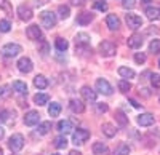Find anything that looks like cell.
<instances>
[{
  "label": "cell",
  "instance_id": "obj_30",
  "mask_svg": "<svg viewBox=\"0 0 160 155\" xmlns=\"http://www.w3.org/2000/svg\"><path fill=\"white\" fill-rule=\"evenodd\" d=\"M114 155H130V146L125 144V143H122V144L115 149Z\"/></svg>",
  "mask_w": 160,
  "mask_h": 155
},
{
  "label": "cell",
  "instance_id": "obj_20",
  "mask_svg": "<svg viewBox=\"0 0 160 155\" xmlns=\"http://www.w3.org/2000/svg\"><path fill=\"white\" fill-rule=\"evenodd\" d=\"M91 149H93V153L95 155H108V152H109L108 146L102 144V143H95Z\"/></svg>",
  "mask_w": 160,
  "mask_h": 155
},
{
  "label": "cell",
  "instance_id": "obj_2",
  "mask_svg": "<svg viewBox=\"0 0 160 155\" xmlns=\"http://www.w3.org/2000/svg\"><path fill=\"white\" fill-rule=\"evenodd\" d=\"M21 51H22V48L18 43H7V45L2 46V55L5 58H15L21 53Z\"/></svg>",
  "mask_w": 160,
  "mask_h": 155
},
{
  "label": "cell",
  "instance_id": "obj_48",
  "mask_svg": "<svg viewBox=\"0 0 160 155\" xmlns=\"http://www.w3.org/2000/svg\"><path fill=\"white\" fill-rule=\"evenodd\" d=\"M130 104H133V107H141V104L138 101H135V99H130Z\"/></svg>",
  "mask_w": 160,
  "mask_h": 155
},
{
  "label": "cell",
  "instance_id": "obj_44",
  "mask_svg": "<svg viewBox=\"0 0 160 155\" xmlns=\"http://www.w3.org/2000/svg\"><path fill=\"white\" fill-rule=\"evenodd\" d=\"M151 80H152V85H154V86H158V85H160V75H157V74H152Z\"/></svg>",
  "mask_w": 160,
  "mask_h": 155
},
{
  "label": "cell",
  "instance_id": "obj_6",
  "mask_svg": "<svg viewBox=\"0 0 160 155\" xmlns=\"http://www.w3.org/2000/svg\"><path fill=\"white\" fill-rule=\"evenodd\" d=\"M90 46V35L87 32H80L75 35V50H87Z\"/></svg>",
  "mask_w": 160,
  "mask_h": 155
},
{
  "label": "cell",
  "instance_id": "obj_10",
  "mask_svg": "<svg viewBox=\"0 0 160 155\" xmlns=\"http://www.w3.org/2000/svg\"><path fill=\"white\" fill-rule=\"evenodd\" d=\"M26 35H28L29 40H40L42 38V31H40V27L37 24H32L26 29Z\"/></svg>",
  "mask_w": 160,
  "mask_h": 155
},
{
  "label": "cell",
  "instance_id": "obj_21",
  "mask_svg": "<svg viewBox=\"0 0 160 155\" xmlns=\"http://www.w3.org/2000/svg\"><path fill=\"white\" fill-rule=\"evenodd\" d=\"M13 90L18 93V94H28V85L21 80H15L13 82Z\"/></svg>",
  "mask_w": 160,
  "mask_h": 155
},
{
  "label": "cell",
  "instance_id": "obj_28",
  "mask_svg": "<svg viewBox=\"0 0 160 155\" xmlns=\"http://www.w3.org/2000/svg\"><path fill=\"white\" fill-rule=\"evenodd\" d=\"M146 15H148L149 19H158L160 18V10L155 8V7H149V8H146Z\"/></svg>",
  "mask_w": 160,
  "mask_h": 155
},
{
  "label": "cell",
  "instance_id": "obj_45",
  "mask_svg": "<svg viewBox=\"0 0 160 155\" xmlns=\"http://www.w3.org/2000/svg\"><path fill=\"white\" fill-rule=\"evenodd\" d=\"M71 2V5H74V7H83L85 5V0H69Z\"/></svg>",
  "mask_w": 160,
  "mask_h": 155
},
{
  "label": "cell",
  "instance_id": "obj_18",
  "mask_svg": "<svg viewBox=\"0 0 160 155\" xmlns=\"http://www.w3.org/2000/svg\"><path fill=\"white\" fill-rule=\"evenodd\" d=\"M128 46L130 48H139L142 45V37L139 34H133L131 37H128V40H127Z\"/></svg>",
  "mask_w": 160,
  "mask_h": 155
},
{
  "label": "cell",
  "instance_id": "obj_50",
  "mask_svg": "<svg viewBox=\"0 0 160 155\" xmlns=\"http://www.w3.org/2000/svg\"><path fill=\"white\" fill-rule=\"evenodd\" d=\"M69 155H82V153H80L78 150H71V152H69Z\"/></svg>",
  "mask_w": 160,
  "mask_h": 155
},
{
  "label": "cell",
  "instance_id": "obj_5",
  "mask_svg": "<svg viewBox=\"0 0 160 155\" xmlns=\"http://www.w3.org/2000/svg\"><path fill=\"white\" fill-rule=\"evenodd\" d=\"M115 45L111 42V40H102L101 43H99V53H101V56H104V58H111V56H114L115 55Z\"/></svg>",
  "mask_w": 160,
  "mask_h": 155
},
{
  "label": "cell",
  "instance_id": "obj_34",
  "mask_svg": "<svg viewBox=\"0 0 160 155\" xmlns=\"http://www.w3.org/2000/svg\"><path fill=\"white\" fill-rule=\"evenodd\" d=\"M117 85H118V90H120L122 93H128L130 90H131V83H130L128 80H118Z\"/></svg>",
  "mask_w": 160,
  "mask_h": 155
},
{
  "label": "cell",
  "instance_id": "obj_35",
  "mask_svg": "<svg viewBox=\"0 0 160 155\" xmlns=\"http://www.w3.org/2000/svg\"><path fill=\"white\" fill-rule=\"evenodd\" d=\"M149 51H151V53H154V55L160 53V40H152L151 45H149Z\"/></svg>",
  "mask_w": 160,
  "mask_h": 155
},
{
  "label": "cell",
  "instance_id": "obj_14",
  "mask_svg": "<svg viewBox=\"0 0 160 155\" xmlns=\"http://www.w3.org/2000/svg\"><path fill=\"white\" fill-rule=\"evenodd\" d=\"M69 109L74 112V114H82L83 110H85V104L80 99H71L69 101Z\"/></svg>",
  "mask_w": 160,
  "mask_h": 155
},
{
  "label": "cell",
  "instance_id": "obj_49",
  "mask_svg": "<svg viewBox=\"0 0 160 155\" xmlns=\"http://www.w3.org/2000/svg\"><path fill=\"white\" fill-rule=\"evenodd\" d=\"M3 136H5V130H3V126L0 125V139H3Z\"/></svg>",
  "mask_w": 160,
  "mask_h": 155
},
{
  "label": "cell",
  "instance_id": "obj_4",
  "mask_svg": "<svg viewBox=\"0 0 160 155\" xmlns=\"http://www.w3.org/2000/svg\"><path fill=\"white\" fill-rule=\"evenodd\" d=\"M88 139H90V131H88V130H83V128H78L77 131L72 133V143H74L75 146L85 144Z\"/></svg>",
  "mask_w": 160,
  "mask_h": 155
},
{
  "label": "cell",
  "instance_id": "obj_13",
  "mask_svg": "<svg viewBox=\"0 0 160 155\" xmlns=\"http://www.w3.org/2000/svg\"><path fill=\"white\" fill-rule=\"evenodd\" d=\"M18 16L22 21H31L32 19V10L28 5H19L18 7Z\"/></svg>",
  "mask_w": 160,
  "mask_h": 155
},
{
  "label": "cell",
  "instance_id": "obj_11",
  "mask_svg": "<svg viewBox=\"0 0 160 155\" xmlns=\"http://www.w3.org/2000/svg\"><path fill=\"white\" fill-rule=\"evenodd\" d=\"M18 69H19V72H22V74H29L32 69H34V64H32V61L29 59V58H21L19 61H18Z\"/></svg>",
  "mask_w": 160,
  "mask_h": 155
},
{
  "label": "cell",
  "instance_id": "obj_26",
  "mask_svg": "<svg viewBox=\"0 0 160 155\" xmlns=\"http://www.w3.org/2000/svg\"><path fill=\"white\" fill-rule=\"evenodd\" d=\"M61 104L59 102H51L50 107H48V114H50V117H58V115L61 114Z\"/></svg>",
  "mask_w": 160,
  "mask_h": 155
},
{
  "label": "cell",
  "instance_id": "obj_37",
  "mask_svg": "<svg viewBox=\"0 0 160 155\" xmlns=\"http://www.w3.org/2000/svg\"><path fill=\"white\" fill-rule=\"evenodd\" d=\"M0 8H2L3 11H7L8 15H11V13H13V10H11V5H10V2H8V0H0Z\"/></svg>",
  "mask_w": 160,
  "mask_h": 155
},
{
  "label": "cell",
  "instance_id": "obj_7",
  "mask_svg": "<svg viewBox=\"0 0 160 155\" xmlns=\"http://www.w3.org/2000/svg\"><path fill=\"white\" fill-rule=\"evenodd\" d=\"M125 19H127L128 27H130V29H133V31L139 29L141 26H142V19H141V16L135 15V13H128V15L125 16Z\"/></svg>",
  "mask_w": 160,
  "mask_h": 155
},
{
  "label": "cell",
  "instance_id": "obj_47",
  "mask_svg": "<svg viewBox=\"0 0 160 155\" xmlns=\"http://www.w3.org/2000/svg\"><path fill=\"white\" fill-rule=\"evenodd\" d=\"M139 93H142V96H146V98H149V96H151V93H149V90H148V88L139 90Z\"/></svg>",
  "mask_w": 160,
  "mask_h": 155
},
{
  "label": "cell",
  "instance_id": "obj_54",
  "mask_svg": "<svg viewBox=\"0 0 160 155\" xmlns=\"http://www.w3.org/2000/svg\"><path fill=\"white\" fill-rule=\"evenodd\" d=\"M158 66H160V61H158Z\"/></svg>",
  "mask_w": 160,
  "mask_h": 155
},
{
  "label": "cell",
  "instance_id": "obj_1",
  "mask_svg": "<svg viewBox=\"0 0 160 155\" xmlns=\"http://www.w3.org/2000/svg\"><path fill=\"white\" fill-rule=\"evenodd\" d=\"M40 22H42V26H43V27H47V29L55 27V24H56V15L53 11H42V13H40Z\"/></svg>",
  "mask_w": 160,
  "mask_h": 155
},
{
  "label": "cell",
  "instance_id": "obj_43",
  "mask_svg": "<svg viewBox=\"0 0 160 155\" xmlns=\"http://www.w3.org/2000/svg\"><path fill=\"white\" fill-rule=\"evenodd\" d=\"M10 114H11L10 110H0V123L7 122V120H8V115H10Z\"/></svg>",
  "mask_w": 160,
  "mask_h": 155
},
{
  "label": "cell",
  "instance_id": "obj_53",
  "mask_svg": "<svg viewBox=\"0 0 160 155\" xmlns=\"http://www.w3.org/2000/svg\"><path fill=\"white\" fill-rule=\"evenodd\" d=\"M53 155H59V153H53Z\"/></svg>",
  "mask_w": 160,
  "mask_h": 155
},
{
  "label": "cell",
  "instance_id": "obj_42",
  "mask_svg": "<svg viewBox=\"0 0 160 155\" xmlns=\"http://www.w3.org/2000/svg\"><path fill=\"white\" fill-rule=\"evenodd\" d=\"M108 110H109L108 104H104V102H98V104H96V112L98 114H104V112H108Z\"/></svg>",
  "mask_w": 160,
  "mask_h": 155
},
{
  "label": "cell",
  "instance_id": "obj_9",
  "mask_svg": "<svg viewBox=\"0 0 160 155\" xmlns=\"http://www.w3.org/2000/svg\"><path fill=\"white\" fill-rule=\"evenodd\" d=\"M38 122H40V114L35 110H29L24 115V123L28 126H35V125H38Z\"/></svg>",
  "mask_w": 160,
  "mask_h": 155
},
{
  "label": "cell",
  "instance_id": "obj_32",
  "mask_svg": "<svg viewBox=\"0 0 160 155\" xmlns=\"http://www.w3.org/2000/svg\"><path fill=\"white\" fill-rule=\"evenodd\" d=\"M55 45H56V48H58L59 51H66V50L69 48L68 40H64V38H61V37H58L56 40H55Z\"/></svg>",
  "mask_w": 160,
  "mask_h": 155
},
{
  "label": "cell",
  "instance_id": "obj_27",
  "mask_svg": "<svg viewBox=\"0 0 160 155\" xmlns=\"http://www.w3.org/2000/svg\"><path fill=\"white\" fill-rule=\"evenodd\" d=\"M118 75L123 77V79H133L135 77V70L130 69V67H118Z\"/></svg>",
  "mask_w": 160,
  "mask_h": 155
},
{
  "label": "cell",
  "instance_id": "obj_23",
  "mask_svg": "<svg viewBox=\"0 0 160 155\" xmlns=\"http://www.w3.org/2000/svg\"><path fill=\"white\" fill-rule=\"evenodd\" d=\"M34 85L38 88V90H45L48 86V80H47V77L45 75H37L35 79H34Z\"/></svg>",
  "mask_w": 160,
  "mask_h": 155
},
{
  "label": "cell",
  "instance_id": "obj_33",
  "mask_svg": "<svg viewBox=\"0 0 160 155\" xmlns=\"http://www.w3.org/2000/svg\"><path fill=\"white\" fill-rule=\"evenodd\" d=\"M58 13H59L61 19H68L69 15H71V10H69V7H66V5H59L58 7Z\"/></svg>",
  "mask_w": 160,
  "mask_h": 155
},
{
  "label": "cell",
  "instance_id": "obj_46",
  "mask_svg": "<svg viewBox=\"0 0 160 155\" xmlns=\"http://www.w3.org/2000/svg\"><path fill=\"white\" fill-rule=\"evenodd\" d=\"M32 2H34L35 7H42V5H45L48 2V0H32Z\"/></svg>",
  "mask_w": 160,
  "mask_h": 155
},
{
  "label": "cell",
  "instance_id": "obj_38",
  "mask_svg": "<svg viewBox=\"0 0 160 155\" xmlns=\"http://www.w3.org/2000/svg\"><path fill=\"white\" fill-rule=\"evenodd\" d=\"M8 96H10V86L2 85L0 86V98H8Z\"/></svg>",
  "mask_w": 160,
  "mask_h": 155
},
{
  "label": "cell",
  "instance_id": "obj_17",
  "mask_svg": "<svg viewBox=\"0 0 160 155\" xmlns=\"http://www.w3.org/2000/svg\"><path fill=\"white\" fill-rule=\"evenodd\" d=\"M58 130H59L62 134H68V133H71V131L74 130V123H72L71 120H61V122L58 123Z\"/></svg>",
  "mask_w": 160,
  "mask_h": 155
},
{
  "label": "cell",
  "instance_id": "obj_3",
  "mask_svg": "<svg viewBox=\"0 0 160 155\" xmlns=\"http://www.w3.org/2000/svg\"><path fill=\"white\" fill-rule=\"evenodd\" d=\"M8 147L11 152H18L24 147V136L16 133V134H13L10 139H8Z\"/></svg>",
  "mask_w": 160,
  "mask_h": 155
},
{
  "label": "cell",
  "instance_id": "obj_40",
  "mask_svg": "<svg viewBox=\"0 0 160 155\" xmlns=\"http://www.w3.org/2000/svg\"><path fill=\"white\" fill-rule=\"evenodd\" d=\"M95 8L99 10V11H106L108 10V3H106L104 0H98V2H95Z\"/></svg>",
  "mask_w": 160,
  "mask_h": 155
},
{
  "label": "cell",
  "instance_id": "obj_31",
  "mask_svg": "<svg viewBox=\"0 0 160 155\" xmlns=\"http://www.w3.org/2000/svg\"><path fill=\"white\" fill-rule=\"evenodd\" d=\"M55 147L56 149H66L68 147V139L64 136H56L55 138Z\"/></svg>",
  "mask_w": 160,
  "mask_h": 155
},
{
  "label": "cell",
  "instance_id": "obj_25",
  "mask_svg": "<svg viewBox=\"0 0 160 155\" xmlns=\"http://www.w3.org/2000/svg\"><path fill=\"white\" fill-rule=\"evenodd\" d=\"M114 117H115V122H117L120 126H127V125H128V117H127L122 110H115Z\"/></svg>",
  "mask_w": 160,
  "mask_h": 155
},
{
  "label": "cell",
  "instance_id": "obj_8",
  "mask_svg": "<svg viewBox=\"0 0 160 155\" xmlns=\"http://www.w3.org/2000/svg\"><path fill=\"white\" fill-rule=\"evenodd\" d=\"M96 91L101 93V94L109 96V94H112V86L109 85V82L106 79H98L96 80Z\"/></svg>",
  "mask_w": 160,
  "mask_h": 155
},
{
  "label": "cell",
  "instance_id": "obj_52",
  "mask_svg": "<svg viewBox=\"0 0 160 155\" xmlns=\"http://www.w3.org/2000/svg\"><path fill=\"white\" fill-rule=\"evenodd\" d=\"M142 2H151V0H142Z\"/></svg>",
  "mask_w": 160,
  "mask_h": 155
},
{
  "label": "cell",
  "instance_id": "obj_36",
  "mask_svg": "<svg viewBox=\"0 0 160 155\" xmlns=\"http://www.w3.org/2000/svg\"><path fill=\"white\" fill-rule=\"evenodd\" d=\"M11 24L8 19H0V32H10Z\"/></svg>",
  "mask_w": 160,
  "mask_h": 155
},
{
  "label": "cell",
  "instance_id": "obj_29",
  "mask_svg": "<svg viewBox=\"0 0 160 155\" xmlns=\"http://www.w3.org/2000/svg\"><path fill=\"white\" fill-rule=\"evenodd\" d=\"M50 130H51V122H42L37 128V133L38 134H47V133H50Z\"/></svg>",
  "mask_w": 160,
  "mask_h": 155
},
{
  "label": "cell",
  "instance_id": "obj_39",
  "mask_svg": "<svg viewBox=\"0 0 160 155\" xmlns=\"http://www.w3.org/2000/svg\"><path fill=\"white\" fill-rule=\"evenodd\" d=\"M135 5H136V0H122V7L125 10H131Z\"/></svg>",
  "mask_w": 160,
  "mask_h": 155
},
{
  "label": "cell",
  "instance_id": "obj_22",
  "mask_svg": "<svg viewBox=\"0 0 160 155\" xmlns=\"http://www.w3.org/2000/svg\"><path fill=\"white\" fill-rule=\"evenodd\" d=\"M101 130H102V133L108 136V138H114L117 134V130H115V126L112 123H102Z\"/></svg>",
  "mask_w": 160,
  "mask_h": 155
},
{
  "label": "cell",
  "instance_id": "obj_12",
  "mask_svg": "<svg viewBox=\"0 0 160 155\" xmlns=\"http://www.w3.org/2000/svg\"><path fill=\"white\" fill-rule=\"evenodd\" d=\"M80 93H82L83 99H85V101H88V102H95V101H96V96H98V93H96L93 88H90L88 85L82 86V90H80Z\"/></svg>",
  "mask_w": 160,
  "mask_h": 155
},
{
  "label": "cell",
  "instance_id": "obj_15",
  "mask_svg": "<svg viewBox=\"0 0 160 155\" xmlns=\"http://www.w3.org/2000/svg\"><path fill=\"white\" fill-rule=\"evenodd\" d=\"M154 122H155V117L152 114H141L138 117V125L141 126H151L154 125Z\"/></svg>",
  "mask_w": 160,
  "mask_h": 155
},
{
  "label": "cell",
  "instance_id": "obj_19",
  "mask_svg": "<svg viewBox=\"0 0 160 155\" xmlns=\"http://www.w3.org/2000/svg\"><path fill=\"white\" fill-rule=\"evenodd\" d=\"M91 21H93V13H90V11H83V13H80V15L77 16V22L80 26H87Z\"/></svg>",
  "mask_w": 160,
  "mask_h": 155
},
{
  "label": "cell",
  "instance_id": "obj_51",
  "mask_svg": "<svg viewBox=\"0 0 160 155\" xmlns=\"http://www.w3.org/2000/svg\"><path fill=\"white\" fill-rule=\"evenodd\" d=\"M0 155H3V150H2V147H0Z\"/></svg>",
  "mask_w": 160,
  "mask_h": 155
},
{
  "label": "cell",
  "instance_id": "obj_41",
  "mask_svg": "<svg viewBox=\"0 0 160 155\" xmlns=\"http://www.w3.org/2000/svg\"><path fill=\"white\" fill-rule=\"evenodd\" d=\"M135 62L136 64H144L146 62V53H135Z\"/></svg>",
  "mask_w": 160,
  "mask_h": 155
},
{
  "label": "cell",
  "instance_id": "obj_24",
  "mask_svg": "<svg viewBox=\"0 0 160 155\" xmlns=\"http://www.w3.org/2000/svg\"><path fill=\"white\" fill-rule=\"evenodd\" d=\"M48 101H50V96L45 93H37L34 96V102L37 106H45V104H48Z\"/></svg>",
  "mask_w": 160,
  "mask_h": 155
},
{
  "label": "cell",
  "instance_id": "obj_16",
  "mask_svg": "<svg viewBox=\"0 0 160 155\" xmlns=\"http://www.w3.org/2000/svg\"><path fill=\"white\" fill-rule=\"evenodd\" d=\"M106 24H108V27L111 31H117L120 27V19L117 15H108V18H106Z\"/></svg>",
  "mask_w": 160,
  "mask_h": 155
}]
</instances>
